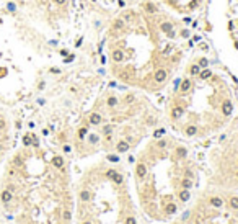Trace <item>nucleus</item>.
Returning <instances> with one entry per match:
<instances>
[{
    "instance_id": "obj_1",
    "label": "nucleus",
    "mask_w": 238,
    "mask_h": 224,
    "mask_svg": "<svg viewBox=\"0 0 238 224\" xmlns=\"http://www.w3.org/2000/svg\"><path fill=\"white\" fill-rule=\"evenodd\" d=\"M204 34V23L162 0H132L106 20L100 62L116 83L158 92L176 77Z\"/></svg>"
},
{
    "instance_id": "obj_2",
    "label": "nucleus",
    "mask_w": 238,
    "mask_h": 224,
    "mask_svg": "<svg viewBox=\"0 0 238 224\" xmlns=\"http://www.w3.org/2000/svg\"><path fill=\"white\" fill-rule=\"evenodd\" d=\"M204 33L230 74H238V0H205Z\"/></svg>"
},
{
    "instance_id": "obj_3",
    "label": "nucleus",
    "mask_w": 238,
    "mask_h": 224,
    "mask_svg": "<svg viewBox=\"0 0 238 224\" xmlns=\"http://www.w3.org/2000/svg\"><path fill=\"white\" fill-rule=\"evenodd\" d=\"M78 198H80L82 203H90L91 201V190H90V186H82L80 191H78Z\"/></svg>"
},
{
    "instance_id": "obj_4",
    "label": "nucleus",
    "mask_w": 238,
    "mask_h": 224,
    "mask_svg": "<svg viewBox=\"0 0 238 224\" xmlns=\"http://www.w3.org/2000/svg\"><path fill=\"white\" fill-rule=\"evenodd\" d=\"M178 198H179V201L181 203H188L189 201V198H191V190H179L178 191Z\"/></svg>"
},
{
    "instance_id": "obj_5",
    "label": "nucleus",
    "mask_w": 238,
    "mask_h": 224,
    "mask_svg": "<svg viewBox=\"0 0 238 224\" xmlns=\"http://www.w3.org/2000/svg\"><path fill=\"white\" fill-rule=\"evenodd\" d=\"M176 211H178V206L173 203V201H168V203H165V213H166L168 216H171L175 214Z\"/></svg>"
},
{
    "instance_id": "obj_6",
    "label": "nucleus",
    "mask_w": 238,
    "mask_h": 224,
    "mask_svg": "<svg viewBox=\"0 0 238 224\" xmlns=\"http://www.w3.org/2000/svg\"><path fill=\"white\" fill-rule=\"evenodd\" d=\"M209 203H210V206H212V208H217V209H218V208H222V206H223V203H225V201H223L220 196H212V198L209 199Z\"/></svg>"
},
{
    "instance_id": "obj_7",
    "label": "nucleus",
    "mask_w": 238,
    "mask_h": 224,
    "mask_svg": "<svg viewBox=\"0 0 238 224\" xmlns=\"http://www.w3.org/2000/svg\"><path fill=\"white\" fill-rule=\"evenodd\" d=\"M0 198H2V201H3V203H10V201H11V198H13V195H11V191H10V190H3V191H2V195H0Z\"/></svg>"
},
{
    "instance_id": "obj_8",
    "label": "nucleus",
    "mask_w": 238,
    "mask_h": 224,
    "mask_svg": "<svg viewBox=\"0 0 238 224\" xmlns=\"http://www.w3.org/2000/svg\"><path fill=\"white\" fill-rule=\"evenodd\" d=\"M228 204H230L231 209H238V196H231L230 201H228Z\"/></svg>"
},
{
    "instance_id": "obj_9",
    "label": "nucleus",
    "mask_w": 238,
    "mask_h": 224,
    "mask_svg": "<svg viewBox=\"0 0 238 224\" xmlns=\"http://www.w3.org/2000/svg\"><path fill=\"white\" fill-rule=\"evenodd\" d=\"M108 2H111V3H114V5H124V3H127V2H132V0H108Z\"/></svg>"
},
{
    "instance_id": "obj_10",
    "label": "nucleus",
    "mask_w": 238,
    "mask_h": 224,
    "mask_svg": "<svg viewBox=\"0 0 238 224\" xmlns=\"http://www.w3.org/2000/svg\"><path fill=\"white\" fill-rule=\"evenodd\" d=\"M126 224H137V221H136V217H134V216H127Z\"/></svg>"
},
{
    "instance_id": "obj_11",
    "label": "nucleus",
    "mask_w": 238,
    "mask_h": 224,
    "mask_svg": "<svg viewBox=\"0 0 238 224\" xmlns=\"http://www.w3.org/2000/svg\"><path fill=\"white\" fill-rule=\"evenodd\" d=\"M189 216H191V213H189V211H184V213H183V216H181V219H183V221H186Z\"/></svg>"
},
{
    "instance_id": "obj_12",
    "label": "nucleus",
    "mask_w": 238,
    "mask_h": 224,
    "mask_svg": "<svg viewBox=\"0 0 238 224\" xmlns=\"http://www.w3.org/2000/svg\"><path fill=\"white\" fill-rule=\"evenodd\" d=\"M62 216H64V219H65V221H69V219H70V211H64V214H62Z\"/></svg>"
},
{
    "instance_id": "obj_13",
    "label": "nucleus",
    "mask_w": 238,
    "mask_h": 224,
    "mask_svg": "<svg viewBox=\"0 0 238 224\" xmlns=\"http://www.w3.org/2000/svg\"><path fill=\"white\" fill-rule=\"evenodd\" d=\"M83 224H93V222H90V221H85V222H83Z\"/></svg>"
},
{
    "instance_id": "obj_14",
    "label": "nucleus",
    "mask_w": 238,
    "mask_h": 224,
    "mask_svg": "<svg viewBox=\"0 0 238 224\" xmlns=\"http://www.w3.org/2000/svg\"><path fill=\"white\" fill-rule=\"evenodd\" d=\"M235 177H236V180H238V170H236V172H235Z\"/></svg>"
}]
</instances>
